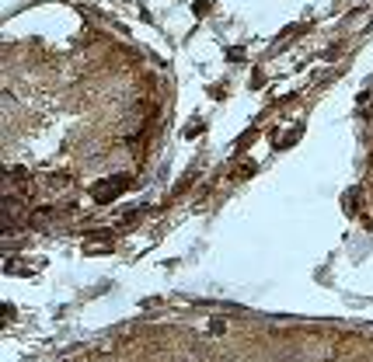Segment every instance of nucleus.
Here are the masks:
<instances>
[{"instance_id":"f257e3e1","label":"nucleus","mask_w":373,"mask_h":362,"mask_svg":"<svg viewBox=\"0 0 373 362\" xmlns=\"http://www.w3.org/2000/svg\"><path fill=\"white\" fill-rule=\"evenodd\" d=\"M129 185H133V178H129V174H115V178H108V181L94 185V188H91V198H94L98 206H105V202H115V198H119V195H122Z\"/></svg>"},{"instance_id":"f03ea898","label":"nucleus","mask_w":373,"mask_h":362,"mask_svg":"<svg viewBox=\"0 0 373 362\" xmlns=\"http://www.w3.org/2000/svg\"><path fill=\"white\" fill-rule=\"evenodd\" d=\"M91 240H101V244H112V240H115V230H94V233H91Z\"/></svg>"},{"instance_id":"7ed1b4c3","label":"nucleus","mask_w":373,"mask_h":362,"mask_svg":"<svg viewBox=\"0 0 373 362\" xmlns=\"http://www.w3.org/2000/svg\"><path fill=\"white\" fill-rule=\"evenodd\" d=\"M255 136H258L255 129H244V133H241V139H237V150H244V146H248V143L255 139Z\"/></svg>"},{"instance_id":"20e7f679","label":"nucleus","mask_w":373,"mask_h":362,"mask_svg":"<svg viewBox=\"0 0 373 362\" xmlns=\"http://www.w3.org/2000/svg\"><path fill=\"white\" fill-rule=\"evenodd\" d=\"M251 174H255V164H241V167H237V174H234V178H251Z\"/></svg>"},{"instance_id":"39448f33","label":"nucleus","mask_w":373,"mask_h":362,"mask_svg":"<svg viewBox=\"0 0 373 362\" xmlns=\"http://www.w3.org/2000/svg\"><path fill=\"white\" fill-rule=\"evenodd\" d=\"M209 7H213V0H199V4H196V14H199V18H202V14H206V11H209Z\"/></svg>"},{"instance_id":"423d86ee","label":"nucleus","mask_w":373,"mask_h":362,"mask_svg":"<svg viewBox=\"0 0 373 362\" xmlns=\"http://www.w3.org/2000/svg\"><path fill=\"white\" fill-rule=\"evenodd\" d=\"M202 129H206V126H202V122H192V129H185V136H189V139H192V136H199V133H202Z\"/></svg>"},{"instance_id":"0eeeda50","label":"nucleus","mask_w":373,"mask_h":362,"mask_svg":"<svg viewBox=\"0 0 373 362\" xmlns=\"http://www.w3.org/2000/svg\"><path fill=\"white\" fill-rule=\"evenodd\" d=\"M241 56H244V49H241V46H234V49H227V59H241Z\"/></svg>"}]
</instances>
